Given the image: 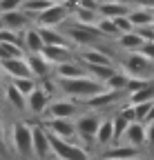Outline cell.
<instances>
[{
	"label": "cell",
	"mask_w": 154,
	"mask_h": 160,
	"mask_svg": "<svg viewBox=\"0 0 154 160\" xmlns=\"http://www.w3.org/2000/svg\"><path fill=\"white\" fill-rule=\"evenodd\" d=\"M143 125H154V102H152V109H150V113H147V118H145Z\"/></svg>",
	"instance_id": "cell-45"
},
{
	"label": "cell",
	"mask_w": 154,
	"mask_h": 160,
	"mask_svg": "<svg viewBox=\"0 0 154 160\" xmlns=\"http://www.w3.org/2000/svg\"><path fill=\"white\" fill-rule=\"evenodd\" d=\"M112 142H116V138H114V122H112V116H107V118L101 120V127H98V131H96L94 145H96V147H103V149H109Z\"/></svg>",
	"instance_id": "cell-20"
},
{
	"label": "cell",
	"mask_w": 154,
	"mask_h": 160,
	"mask_svg": "<svg viewBox=\"0 0 154 160\" xmlns=\"http://www.w3.org/2000/svg\"><path fill=\"white\" fill-rule=\"evenodd\" d=\"M34 156L47 160L51 156V145H49V133L43 125H34Z\"/></svg>",
	"instance_id": "cell-15"
},
{
	"label": "cell",
	"mask_w": 154,
	"mask_h": 160,
	"mask_svg": "<svg viewBox=\"0 0 154 160\" xmlns=\"http://www.w3.org/2000/svg\"><path fill=\"white\" fill-rule=\"evenodd\" d=\"M23 7V0H0V13L5 11H16Z\"/></svg>",
	"instance_id": "cell-39"
},
{
	"label": "cell",
	"mask_w": 154,
	"mask_h": 160,
	"mask_svg": "<svg viewBox=\"0 0 154 160\" xmlns=\"http://www.w3.org/2000/svg\"><path fill=\"white\" fill-rule=\"evenodd\" d=\"M49 102H51V98H49L40 87H38L34 93L27 96V111H29L31 116H45Z\"/></svg>",
	"instance_id": "cell-19"
},
{
	"label": "cell",
	"mask_w": 154,
	"mask_h": 160,
	"mask_svg": "<svg viewBox=\"0 0 154 160\" xmlns=\"http://www.w3.org/2000/svg\"><path fill=\"white\" fill-rule=\"evenodd\" d=\"M121 69L130 76V78H145V80H154V62H150V60L134 51V53H127L123 58L121 62Z\"/></svg>",
	"instance_id": "cell-5"
},
{
	"label": "cell",
	"mask_w": 154,
	"mask_h": 160,
	"mask_svg": "<svg viewBox=\"0 0 154 160\" xmlns=\"http://www.w3.org/2000/svg\"><path fill=\"white\" fill-rule=\"evenodd\" d=\"M23 36L20 31H11V29H0V42H20Z\"/></svg>",
	"instance_id": "cell-38"
},
{
	"label": "cell",
	"mask_w": 154,
	"mask_h": 160,
	"mask_svg": "<svg viewBox=\"0 0 154 160\" xmlns=\"http://www.w3.org/2000/svg\"><path fill=\"white\" fill-rule=\"evenodd\" d=\"M0 29H5V22H3V18H0Z\"/></svg>",
	"instance_id": "cell-49"
},
{
	"label": "cell",
	"mask_w": 154,
	"mask_h": 160,
	"mask_svg": "<svg viewBox=\"0 0 154 160\" xmlns=\"http://www.w3.org/2000/svg\"><path fill=\"white\" fill-rule=\"evenodd\" d=\"M25 60H27L29 71H31V76H34L36 80H43V78H47V76H51V73H54V67L45 60V56H43V53H27V56H25Z\"/></svg>",
	"instance_id": "cell-16"
},
{
	"label": "cell",
	"mask_w": 154,
	"mask_h": 160,
	"mask_svg": "<svg viewBox=\"0 0 154 160\" xmlns=\"http://www.w3.org/2000/svg\"><path fill=\"white\" fill-rule=\"evenodd\" d=\"M125 93L121 91H109V89H103L101 93H96L87 100H83V105L89 109V111H96V109H107V107H116L119 100L123 98Z\"/></svg>",
	"instance_id": "cell-9"
},
{
	"label": "cell",
	"mask_w": 154,
	"mask_h": 160,
	"mask_svg": "<svg viewBox=\"0 0 154 160\" xmlns=\"http://www.w3.org/2000/svg\"><path fill=\"white\" fill-rule=\"evenodd\" d=\"M9 145L20 158L34 156V125L25 122V120L13 122L11 133H9Z\"/></svg>",
	"instance_id": "cell-2"
},
{
	"label": "cell",
	"mask_w": 154,
	"mask_h": 160,
	"mask_svg": "<svg viewBox=\"0 0 154 160\" xmlns=\"http://www.w3.org/2000/svg\"><path fill=\"white\" fill-rule=\"evenodd\" d=\"M123 2H127L132 7H150V9H154V0H123Z\"/></svg>",
	"instance_id": "cell-43"
},
{
	"label": "cell",
	"mask_w": 154,
	"mask_h": 160,
	"mask_svg": "<svg viewBox=\"0 0 154 160\" xmlns=\"http://www.w3.org/2000/svg\"><path fill=\"white\" fill-rule=\"evenodd\" d=\"M132 11V5L123 2V0H101V7H98V16L101 18H121V16H127Z\"/></svg>",
	"instance_id": "cell-18"
},
{
	"label": "cell",
	"mask_w": 154,
	"mask_h": 160,
	"mask_svg": "<svg viewBox=\"0 0 154 160\" xmlns=\"http://www.w3.org/2000/svg\"><path fill=\"white\" fill-rule=\"evenodd\" d=\"M54 160H56V158H54Z\"/></svg>",
	"instance_id": "cell-53"
},
{
	"label": "cell",
	"mask_w": 154,
	"mask_h": 160,
	"mask_svg": "<svg viewBox=\"0 0 154 160\" xmlns=\"http://www.w3.org/2000/svg\"><path fill=\"white\" fill-rule=\"evenodd\" d=\"M25 49L20 42H0V60H13V58H25Z\"/></svg>",
	"instance_id": "cell-27"
},
{
	"label": "cell",
	"mask_w": 154,
	"mask_h": 160,
	"mask_svg": "<svg viewBox=\"0 0 154 160\" xmlns=\"http://www.w3.org/2000/svg\"><path fill=\"white\" fill-rule=\"evenodd\" d=\"M101 160H109V158H101Z\"/></svg>",
	"instance_id": "cell-51"
},
{
	"label": "cell",
	"mask_w": 154,
	"mask_h": 160,
	"mask_svg": "<svg viewBox=\"0 0 154 160\" xmlns=\"http://www.w3.org/2000/svg\"><path fill=\"white\" fill-rule=\"evenodd\" d=\"M145 131H147V142H145V147H147L150 151H154V125H145Z\"/></svg>",
	"instance_id": "cell-44"
},
{
	"label": "cell",
	"mask_w": 154,
	"mask_h": 160,
	"mask_svg": "<svg viewBox=\"0 0 154 160\" xmlns=\"http://www.w3.org/2000/svg\"><path fill=\"white\" fill-rule=\"evenodd\" d=\"M76 60L78 62H83L85 67H94V65H114L112 62V56L101 49V47H81L78 51H76Z\"/></svg>",
	"instance_id": "cell-8"
},
{
	"label": "cell",
	"mask_w": 154,
	"mask_h": 160,
	"mask_svg": "<svg viewBox=\"0 0 154 160\" xmlns=\"http://www.w3.org/2000/svg\"><path fill=\"white\" fill-rule=\"evenodd\" d=\"M141 33V38L145 42H154V27H143V29H136Z\"/></svg>",
	"instance_id": "cell-42"
},
{
	"label": "cell",
	"mask_w": 154,
	"mask_h": 160,
	"mask_svg": "<svg viewBox=\"0 0 154 160\" xmlns=\"http://www.w3.org/2000/svg\"><path fill=\"white\" fill-rule=\"evenodd\" d=\"M9 82H11L18 91H20L25 98L38 89V80H36V78H16V80H9Z\"/></svg>",
	"instance_id": "cell-32"
},
{
	"label": "cell",
	"mask_w": 154,
	"mask_h": 160,
	"mask_svg": "<svg viewBox=\"0 0 154 160\" xmlns=\"http://www.w3.org/2000/svg\"><path fill=\"white\" fill-rule=\"evenodd\" d=\"M150 100H154V80H152V82H147L143 89L134 91V93H127V102H130V105L150 102Z\"/></svg>",
	"instance_id": "cell-30"
},
{
	"label": "cell",
	"mask_w": 154,
	"mask_h": 160,
	"mask_svg": "<svg viewBox=\"0 0 154 160\" xmlns=\"http://www.w3.org/2000/svg\"><path fill=\"white\" fill-rule=\"evenodd\" d=\"M114 42H116L119 49H123V51H127V53H134V51H139V49L145 45V40L141 38L139 31H130V33L119 36L116 40H114Z\"/></svg>",
	"instance_id": "cell-24"
},
{
	"label": "cell",
	"mask_w": 154,
	"mask_h": 160,
	"mask_svg": "<svg viewBox=\"0 0 154 160\" xmlns=\"http://www.w3.org/2000/svg\"><path fill=\"white\" fill-rule=\"evenodd\" d=\"M141 156V149H134L130 145H112L109 149H105L103 158H109V160H134V158H139Z\"/></svg>",
	"instance_id": "cell-23"
},
{
	"label": "cell",
	"mask_w": 154,
	"mask_h": 160,
	"mask_svg": "<svg viewBox=\"0 0 154 160\" xmlns=\"http://www.w3.org/2000/svg\"><path fill=\"white\" fill-rule=\"evenodd\" d=\"M49 7H51V5L47 2V0H23V7H20V9H23L31 20H36L38 16H40L45 9H49Z\"/></svg>",
	"instance_id": "cell-29"
},
{
	"label": "cell",
	"mask_w": 154,
	"mask_h": 160,
	"mask_svg": "<svg viewBox=\"0 0 154 160\" xmlns=\"http://www.w3.org/2000/svg\"><path fill=\"white\" fill-rule=\"evenodd\" d=\"M101 116L96 111H83L74 118V125H76V145H83L87 149V145H94V138H96V131L101 127Z\"/></svg>",
	"instance_id": "cell-3"
},
{
	"label": "cell",
	"mask_w": 154,
	"mask_h": 160,
	"mask_svg": "<svg viewBox=\"0 0 154 160\" xmlns=\"http://www.w3.org/2000/svg\"><path fill=\"white\" fill-rule=\"evenodd\" d=\"M51 136L69 140V142H76V125L72 118H45L40 122Z\"/></svg>",
	"instance_id": "cell-6"
},
{
	"label": "cell",
	"mask_w": 154,
	"mask_h": 160,
	"mask_svg": "<svg viewBox=\"0 0 154 160\" xmlns=\"http://www.w3.org/2000/svg\"><path fill=\"white\" fill-rule=\"evenodd\" d=\"M5 85H7V82H5V80H3V71H0V96H3V93H5Z\"/></svg>",
	"instance_id": "cell-46"
},
{
	"label": "cell",
	"mask_w": 154,
	"mask_h": 160,
	"mask_svg": "<svg viewBox=\"0 0 154 160\" xmlns=\"http://www.w3.org/2000/svg\"><path fill=\"white\" fill-rule=\"evenodd\" d=\"M0 18H3V22H5V29H11V31H23V29H27L29 25H34V20H31L23 9L5 11V13H0Z\"/></svg>",
	"instance_id": "cell-17"
},
{
	"label": "cell",
	"mask_w": 154,
	"mask_h": 160,
	"mask_svg": "<svg viewBox=\"0 0 154 160\" xmlns=\"http://www.w3.org/2000/svg\"><path fill=\"white\" fill-rule=\"evenodd\" d=\"M43 56H45V60H47L51 67H56V65H61V62H67V60H74V58H76L74 49H72V47H65V45H47V47L43 49Z\"/></svg>",
	"instance_id": "cell-14"
},
{
	"label": "cell",
	"mask_w": 154,
	"mask_h": 160,
	"mask_svg": "<svg viewBox=\"0 0 154 160\" xmlns=\"http://www.w3.org/2000/svg\"><path fill=\"white\" fill-rule=\"evenodd\" d=\"M89 71L92 78H96L98 82H105V80H109L114 73L119 71V67H114V65H94V67H85Z\"/></svg>",
	"instance_id": "cell-31"
},
{
	"label": "cell",
	"mask_w": 154,
	"mask_h": 160,
	"mask_svg": "<svg viewBox=\"0 0 154 160\" xmlns=\"http://www.w3.org/2000/svg\"><path fill=\"white\" fill-rule=\"evenodd\" d=\"M5 102H7L9 107H13L16 111H25V109H27V98L18 91L11 82L5 85Z\"/></svg>",
	"instance_id": "cell-26"
},
{
	"label": "cell",
	"mask_w": 154,
	"mask_h": 160,
	"mask_svg": "<svg viewBox=\"0 0 154 160\" xmlns=\"http://www.w3.org/2000/svg\"><path fill=\"white\" fill-rule=\"evenodd\" d=\"M114 25H116V29H119L121 36H123V33H130V31H136V29H134V25L130 22V18H127V16L114 18Z\"/></svg>",
	"instance_id": "cell-36"
},
{
	"label": "cell",
	"mask_w": 154,
	"mask_h": 160,
	"mask_svg": "<svg viewBox=\"0 0 154 160\" xmlns=\"http://www.w3.org/2000/svg\"><path fill=\"white\" fill-rule=\"evenodd\" d=\"M112 122H114V138H116V142H119L121 136L125 133V129H127L132 122H127V120H125V118H121L119 113H114V116H112Z\"/></svg>",
	"instance_id": "cell-34"
},
{
	"label": "cell",
	"mask_w": 154,
	"mask_h": 160,
	"mask_svg": "<svg viewBox=\"0 0 154 160\" xmlns=\"http://www.w3.org/2000/svg\"><path fill=\"white\" fill-rule=\"evenodd\" d=\"M36 27H38V25H36ZM38 29H40V36H43V40H45V47H47V45H65V47H72L69 38L65 36L63 29H51V27H38Z\"/></svg>",
	"instance_id": "cell-25"
},
{
	"label": "cell",
	"mask_w": 154,
	"mask_h": 160,
	"mask_svg": "<svg viewBox=\"0 0 154 160\" xmlns=\"http://www.w3.org/2000/svg\"><path fill=\"white\" fill-rule=\"evenodd\" d=\"M152 27H154V25H152Z\"/></svg>",
	"instance_id": "cell-52"
},
{
	"label": "cell",
	"mask_w": 154,
	"mask_h": 160,
	"mask_svg": "<svg viewBox=\"0 0 154 160\" xmlns=\"http://www.w3.org/2000/svg\"><path fill=\"white\" fill-rule=\"evenodd\" d=\"M121 145H130V147H134V149H145V142H147V131H145V125H141V122H132L127 129H125V133L121 136V140H119Z\"/></svg>",
	"instance_id": "cell-10"
},
{
	"label": "cell",
	"mask_w": 154,
	"mask_h": 160,
	"mask_svg": "<svg viewBox=\"0 0 154 160\" xmlns=\"http://www.w3.org/2000/svg\"><path fill=\"white\" fill-rule=\"evenodd\" d=\"M116 113H119L121 118H125V120H127V122H136V113H134V105H130V102H125V105H121Z\"/></svg>",
	"instance_id": "cell-37"
},
{
	"label": "cell",
	"mask_w": 154,
	"mask_h": 160,
	"mask_svg": "<svg viewBox=\"0 0 154 160\" xmlns=\"http://www.w3.org/2000/svg\"><path fill=\"white\" fill-rule=\"evenodd\" d=\"M20 36H23L20 45H23L25 53H43V49H45V40H43L40 29H38L36 25H29L27 29H23Z\"/></svg>",
	"instance_id": "cell-11"
},
{
	"label": "cell",
	"mask_w": 154,
	"mask_h": 160,
	"mask_svg": "<svg viewBox=\"0 0 154 160\" xmlns=\"http://www.w3.org/2000/svg\"><path fill=\"white\" fill-rule=\"evenodd\" d=\"M139 53H143L150 62H154V42H145V45L139 49Z\"/></svg>",
	"instance_id": "cell-41"
},
{
	"label": "cell",
	"mask_w": 154,
	"mask_h": 160,
	"mask_svg": "<svg viewBox=\"0 0 154 160\" xmlns=\"http://www.w3.org/2000/svg\"><path fill=\"white\" fill-rule=\"evenodd\" d=\"M49 145H51V156L56 160H92L83 145H76V142H69V140L56 138L51 133H49Z\"/></svg>",
	"instance_id": "cell-4"
},
{
	"label": "cell",
	"mask_w": 154,
	"mask_h": 160,
	"mask_svg": "<svg viewBox=\"0 0 154 160\" xmlns=\"http://www.w3.org/2000/svg\"><path fill=\"white\" fill-rule=\"evenodd\" d=\"M0 71H3L9 80L16 78H34L29 71V65L25 58H13V60H0Z\"/></svg>",
	"instance_id": "cell-12"
},
{
	"label": "cell",
	"mask_w": 154,
	"mask_h": 160,
	"mask_svg": "<svg viewBox=\"0 0 154 160\" xmlns=\"http://www.w3.org/2000/svg\"><path fill=\"white\" fill-rule=\"evenodd\" d=\"M83 76H89V71L85 69L83 62L78 60H67V62H61L54 67V78H63V80H69V78H83Z\"/></svg>",
	"instance_id": "cell-13"
},
{
	"label": "cell",
	"mask_w": 154,
	"mask_h": 160,
	"mask_svg": "<svg viewBox=\"0 0 154 160\" xmlns=\"http://www.w3.org/2000/svg\"><path fill=\"white\" fill-rule=\"evenodd\" d=\"M127 18H130V22L134 25V29L152 27L154 25V9H150V7H132Z\"/></svg>",
	"instance_id": "cell-22"
},
{
	"label": "cell",
	"mask_w": 154,
	"mask_h": 160,
	"mask_svg": "<svg viewBox=\"0 0 154 160\" xmlns=\"http://www.w3.org/2000/svg\"><path fill=\"white\" fill-rule=\"evenodd\" d=\"M103 87H105V89H109V91H121V93H125V96H127V91H125V87H127V73H125L123 69H119V71L114 73L109 80H105Z\"/></svg>",
	"instance_id": "cell-28"
},
{
	"label": "cell",
	"mask_w": 154,
	"mask_h": 160,
	"mask_svg": "<svg viewBox=\"0 0 154 160\" xmlns=\"http://www.w3.org/2000/svg\"><path fill=\"white\" fill-rule=\"evenodd\" d=\"M47 2H49V5H65L67 0H47Z\"/></svg>",
	"instance_id": "cell-47"
},
{
	"label": "cell",
	"mask_w": 154,
	"mask_h": 160,
	"mask_svg": "<svg viewBox=\"0 0 154 160\" xmlns=\"http://www.w3.org/2000/svg\"><path fill=\"white\" fill-rule=\"evenodd\" d=\"M98 11H92V9H83L76 5L72 9V18H69V22L74 25H81V27H89V29H96V22H98Z\"/></svg>",
	"instance_id": "cell-21"
},
{
	"label": "cell",
	"mask_w": 154,
	"mask_h": 160,
	"mask_svg": "<svg viewBox=\"0 0 154 160\" xmlns=\"http://www.w3.org/2000/svg\"><path fill=\"white\" fill-rule=\"evenodd\" d=\"M56 82H58V91L76 102H83V100L101 93L105 87L103 82H98L96 78L92 76H83V78H69V80H63V78H56Z\"/></svg>",
	"instance_id": "cell-1"
},
{
	"label": "cell",
	"mask_w": 154,
	"mask_h": 160,
	"mask_svg": "<svg viewBox=\"0 0 154 160\" xmlns=\"http://www.w3.org/2000/svg\"><path fill=\"white\" fill-rule=\"evenodd\" d=\"M134 160H145V158H143V156H139V158H134Z\"/></svg>",
	"instance_id": "cell-50"
},
{
	"label": "cell",
	"mask_w": 154,
	"mask_h": 160,
	"mask_svg": "<svg viewBox=\"0 0 154 160\" xmlns=\"http://www.w3.org/2000/svg\"><path fill=\"white\" fill-rule=\"evenodd\" d=\"M74 116H78V102L67 96L54 98L45 111V118H74Z\"/></svg>",
	"instance_id": "cell-7"
},
{
	"label": "cell",
	"mask_w": 154,
	"mask_h": 160,
	"mask_svg": "<svg viewBox=\"0 0 154 160\" xmlns=\"http://www.w3.org/2000/svg\"><path fill=\"white\" fill-rule=\"evenodd\" d=\"M96 31H98L101 36L112 38V40H116L121 36L119 29H116V25H114V20H109V18H98V22H96Z\"/></svg>",
	"instance_id": "cell-33"
},
{
	"label": "cell",
	"mask_w": 154,
	"mask_h": 160,
	"mask_svg": "<svg viewBox=\"0 0 154 160\" xmlns=\"http://www.w3.org/2000/svg\"><path fill=\"white\" fill-rule=\"evenodd\" d=\"M152 102L154 100H150V102H139V105H134V113H136V122H145V118H147V113H150V109H152Z\"/></svg>",
	"instance_id": "cell-35"
},
{
	"label": "cell",
	"mask_w": 154,
	"mask_h": 160,
	"mask_svg": "<svg viewBox=\"0 0 154 160\" xmlns=\"http://www.w3.org/2000/svg\"><path fill=\"white\" fill-rule=\"evenodd\" d=\"M76 5H78V7H83V9L98 11V7H101V0H76Z\"/></svg>",
	"instance_id": "cell-40"
},
{
	"label": "cell",
	"mask_w": 154,
	"mask_h": 160,
	"mask_svg": "<svg viewBox=\"0 0 154 160\" xmlns=\"http://www.w3.org/2000/svg\"><path fill=\"white\" fill-rule=\"evenodd\" d=\"M0 145H3V120H0Z\"/></svg>",
	"instance_id": "cell-48"
}]
</instances>
